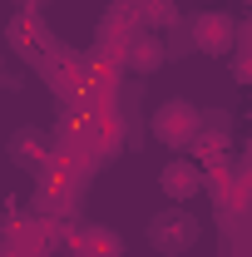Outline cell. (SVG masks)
I'll return each mask as SVG.
<instances>
[{
	"label": "cell",
	"mask_w": 252,
	"mask_h": 257,
	"mask_svg": "<svg viewBox=\"0 0 252 257\" xmlns=\"http://www.w3.org/2000/svg\"><path fill=\"white\" fill-rule=\"evenodd\" d=\"M198 237H203V227L188 208H158L149 218V242L163 257H183L188 247H198Z\"/></svg>",
	"instance_id": "6da1fadb"
},
{
	"label": "cell",
	"mask_w": 252,
	"mask_h": 257,
	"mask_svg": "<svg viewBox=\"0 0 252 257\" xmlns=\"http://www.w3.org/2000/svg\"><path fill=\"white\" fill-rule=\"evenodd\" d=\"M149 128H154V139L163 149H188L193 139L203 134V114L188 99H163L154 109V119H149Z\"/></svg>",
	"instance_id": "7a4b0ae2"
},
{
	"label": "cell",
	"mask_w": 252,
	"mask_h": 257,
	"mask_svg": "<svg viewBox=\"0 0 252 257\" xmlns=\"http://www.w3.org/2000/svg\"><path fill=\"white\" fill-rule=\"evenodd\" d=\"M188 35H193V45H198L203 55H227L232 40H237V20H232L227 10H198L188 20Z\"/></svg>",
	"instance_id": "3957f363"
},
{
	"label": "cell",
	"mask_w": 252,
	"mask_h": 257,
	"mask_svg": "<svg viewBox=\"0 0 252 257\" xmlns=\"http://www.w3.org/2000/svg\"><path fill=\"white\" fill-rule=\"evenodd\" d=\"M158 188H163L168 203H188V198L203 193V168H198L193 159H168L163 168H158Z\"/></svg>",
	"instance_id": "277c9868"
},
{
	"label": "cell",
	"mask_w": 252,
	"mask_h": 257,
	"mask_svg": "<svg viewBox=\"0 0 252 257\" xmlns=\"http://www.w3.org/2000/svg\"><path fill=\"white\" fill-rule=\"evenodd\" d=\"M64 257H124V237L114 227H104V223H84L69 237Z\"/></svg>",
	"instance_id": "5b68a950"
},
{
	"label": "cell",
	"mask_w": 252,
	"mask_h": 257,
	"mask_svg": "<svg viewBox=\"0 0 252 257\" xmlns=\"http://www.w3.org/2000/svg\"><path fill=\"white\" fill-rule=\"evenodd\" d=\"M129 64H134V69H154V64H163V45H158L154 35H139V40L129 45Z\"/></svg>",
	"instance_id": "8992f818"
},
{
	"label": "cell",
	"mask_w": 252,
	"mask_h": 257,
	"mask_svg": "<svg viewBox=\"0 0 252 257\" xmlns=\"http://www.w3.org/2000/svg\"><path fill=\"white\" fill-rule=\"evenodd\" d=\"M139 20L144 25H173V0H139Z\"/></svg>",
	"instance_id": "52a82bcc"
},
{
	"label": "cell",
	"mask_w": 252,
	"mask_h": 257,
	"mask_svg": "<svg viewBox=\"0 0 252 257\" xmlns=\"http://www.w3.org/2000/svg\"><path fill=\"white\" fill-rule=\"evenodd\" d=\"M10 154H15V159L25 163V168H40V159H35V128H25V134H15Z\"/></svg>",
	"instance_id": "ba28073f"
}]
</instances>
